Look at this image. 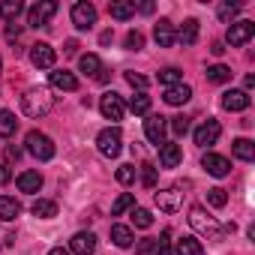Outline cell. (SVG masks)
<instances>
[{"instance_id": "6da1fadb", "label": "cell", "mask_w": 255, "mask_h": 255, "mask_svg": "<svg viewBox=\"0 0 255 255\" xmlns=\"http://www.w3.org/2000/svg\"><path fill=\"white\" fill-rule=\"evenodd\" d=\"M189 225H192L201 237H207V240H225V234L234 231V222H231V225H219V222H216L204 207H198V204L189 207Z\"/></svg>"}, {"instance_id": "7a4b0ae2", "label": "cell", "mask_w": 255, "mask_h": 255, "mask_svg": "<svg viewBox=\"0 0 255 255\" xmlns=\"http://www.w3.org/2000/svg\"><path fill=\"white\" fill-rule=\"evenodd\" d=\"M54 108V96H51V90L48 87H30L24 96H21V111L27 114V117H45L48 111Z\"/></svg>"}, {"instance_id": "3957f363", "label": "cell", "mask_w": 255, "mask_h": 255, "mask_svg": "<svg viewBox=\"0 0 255 255\" xmlns=\"http://www.w3.org/2000/svg\"><path fill=\"white\" fill-rule=\"evenodd\" d=\"M24 144H27V153L36 156V159H42V162L54 156V141L45 132H39V129H30L27 138H24Z\"/></svg>"}, {"instance_id": "277c9868", "label": "cell", "mask_w": 255, "mask_h": 255, "mask_svg": "<svg viewBox=\"0 0 255 255\" xmlns=\"http://www.w3.org/2000/svg\"><path fill=\"white\" fill-rule=\"evenodd\" d=\"M96 147H99V153L108 156V159L120 156V150H123V135H120L117 126H108V129H102V132L96 135Z\"/></svg>"}, {"instance_id": "5b68a950", "label": "cell", "mask_w": 255, "mask_h": 255, "mask_svg": "<svg viewBox=\"0 0 255 255\" xmlns=\"http://www.w3.org/2000/svg\"><path fill=\"white\" fill-rule=\"evenodd\" d=\"M165 132H168V117L147 114V120H144V135H147V141H153L159 147V144H165Z\"/></svg>"}, {"instance_id": "8992f818", "label": "cell", "mask_w": 255, "mask_h": 255, "mask_svg": "<svg viewBox=\"0 0 255 255\" xmlns=\"http://www.w3.org/2000/svg\"><path fill=\"white\" fill-rule=\"evenodd\" d=\"M69 15H72V24H75L78 30H90V27L96 24V6L87 3V0H78Z\"/></svg>"}, {"instance_id": "52a82bcc", "label": "cell", "mask_w": 255, "mask_h": 255, "mask_svg": "<svg viewBox=\"0 0 255 255\" xmlns=\"http://www.w3.org/2000/svg\"><path fill=\"white\" fill-rule=\"evenodd\" d=\"M219 135H222V126H219V120H213V117H207L198 129H195V144L198 147H213L216 141H219Z\"/></svg>"}, {"instance_id": "ba28073f", "label": "cell", "mask_w": 255, "mask_h": 255, "mask_svg": "<svg viewBox=\"0 0 255 255\" xmlns=\"http://www.w3.org/2000/svg\"><path fill=\"white\" fill-rule=\"evenodd\" d=\"M99 111H102V117L105 120H123V114H126V105H123V99L111 90V93H105L102 99H99Z\"/></svg>"}, {"instance_id": "9c48e42d", "label": "cell", "mask_w": 255, "mask_h": 255, "mask_svg": "<svg viewBox=\"0 0 255 255\" xmlns=\"http://www.w3.org/2000/svg\"><path fill=\"white\" fill-rule=\"evenodd\" d=\"M153 201H156V207H159L162 213H177V210L183 207V192H180V189H159V192L153 195Z\"/></svg>"}, {"instance_id": "30bf717a", "label": "cell", "mask_w": 255, "mask_h": 255, "mask_svg": "<svg viewBox=\"0 0 255 255\" xmlns=\"http://www.w3.org/2000/svg\"><path fill=\"white\" fill-rule=\"evenodd\" d=\"M57 12V3L54 0H42V3H36V6H30L27 9V24L30 27H42V24H48V18Z\"/></svg>"}, {"instance_id": "8fae6325", "label": "cell", "mask_w": 255, "mask_h": 255, "mask_svg": "<svg viewBox=\"0 0 255 255\" xmlns=\"http://www.w3.org/2000/svg\"><path fill=\"white\" fill-rule=\"evenodd\" d=\"M252 36H255V24L252 21H234L228 27V33H225V42L228 45H246Z\"/></svg>"}, {"instance_id": "7c38bea8", "label": "cell", "mask_w": 255, "mask_h": 255, "mask_svg": "<svg viewBox=\"0 0 255 255\" xmlns=\"http://www.w3.org/2000/svg\"><path fill=\"white\" fill-rule=\"evenodd\" d=\"M54 60H57V54H54V48H51L48 42H36V45H30V63H33L36 69H51Z\"/></svg>"}, {"instance_id": "4fadbf2b", "label": "cell", "mask_w": 255, "mask_h": 255, "mask_svg": "<svg viewBox=\"0 0 255 255\" xmlns=\"http://www.w3.org/2000/svg\"><path fill=\"white\" fill-rule=\"evenodd\" d=\"M201 168H204L207 174H213V177H225V174L231 171V162H228L225 156H219V153H204Z\"/></svg>"}, {"instance_id": "5bb4252c", "label": "cell", "mask_w": 255, "mask_h": 255, "mask_svg": "<svg viewBox=\"0 0 255 255\" xmlns=\"http://www.w3.org/2000/svg\"><path fill=\"white\" fill-rule=\"evenodd\" d=\"M69 252L72 255H93L96 252V237L90 231H78L72 240H69Z\"/></svg>"}, {"instance_id": "9a60e30c", "label": "cell", "mask_w": 255, "mask_h": 255, "mask_svg": "<svg viewBox=\"0 0 255 255\" xmlns=\"http://www.w3.org/2000/svg\"><path fill=\"white\" fill-rule=\"evenodd\" d=\"M249 93L246 90H225L222 93V108L225 111H246L249 108Z\"/></svg>"}, {"instance_id": "2e32d148", "label": "cell", "mask_w": 255, "mask_h": 255, "mask_svg": "<svg viewBox=\"0 0 255 255\" xmlns=\"http://www.w3.org/2000/svg\"><path fill=\"white\" fill-rule=\"evenodd\" d=\"M153 39H156V45L159 48H168V45H174V24L168 21V18H159L156 21V27H153Z\"/></svg>"}, {"instance_id": "e0dca14e", "label": "cell", "mask_w": 255, "mask_h": 255, "mask_svg": "<svg viewBox=\"0 0 255 255\" xmlns=\"http://www.w3.org/2000/svg\"><path fill=\"white\" fill-rule=\"evenodd\" d=\"M162 99H165L168 105H186V102L192 99V87H189V84H174V87H165Z\"/></svg>"}, {"instance_id": "ac0fdd59", "label": "cell", "mask_w": 255, "mask_h": 255, "mask_svg": "<svg viewBox=\"0 0 255 255\" xmlns=\"http://www.w3.org/2000/svg\"><path fill=\"white\" fill-rule=\"evenodd\" d=\"M51 87L72 93V90H78V78H75L69 69H54V72H51Z\"/></svg>"}, {"instance_id": "d6986e66", "label": "cell", "mask_w": 255, "mask_h": 255, "mask_svg": "<svg viewBox=\"0 0 255 255\" xmlns=\"http://www.w3.org/2000/svg\"><path fill=\"white\" fill-rule=\"evenodd\" d=\"M180 159H183L180 144H162V147H159V165H162V168H177Z\"/></svg>"}, {"instance_id": "ffe728a7", "label": "cell", "mask_w": 255, "mask_h": 255, "mask_svg": "<svg viewBox=\"0 0 255 255\" xmlns=\"http://www.w3.org/2000/svg\"><path fill=\"white\" fill-rule=\"evenodd\" d=\"M108 15L117 18V21H126L135 15V3H129V0H111L108 3Z\"/></svg>"}, {"instance_id": "44dd1931", "label": "cell", "mask_w": 255, "mask_h": 255, "mask_svg": "<svg viewBox=\"0 0 255 255\" xmlns=\"http://www.w3.org/2000/svg\"><path fill=\"white\" fill-rule=\"evenodd\" d=\"M18 189L27 192V195L39 192V189H42V174H39V171H21V174H18Z\"/></svg>"}, {"instance_id": "7402d4cb", "label": "cell", "mask_w": 255, "mask_h": 255, "mask_svg": "<svg viewBox=\"0 0 255 255\" xmlns=\"http://www.w3.org/2000/svg\"><path fill=\"white\" fill-rule=\"evenodd\" d=\"M21 216V204L15 201V198H9V195H0V219L3 222H12V219H18Z\"/></svg>"}, {"instance_id": "603a6c76", "label": "cell", "mask_w": 255, "mask_h": 255, "mask_svg": "<svg viewBox=\"0 0 255 255\" xmlns=\"http://www.w3.org/2000/svg\"><path fill=\"white\" fill-rule=\"evenodd\" d=\"M111 240H114V246L126 249V246H132L135 234H132V228H129V225H111Z\"/></svg>"}, {"instance_id": "cb8c5ba5", "label": "cell", "mask_w": 255, "mask_h": 255, "mask_svg": "<svg viewBox=\"0 0 255 255\" xmlns=\"http://www.w3.org/2000/svg\"><path fill=\"white\" fill-rule=\"evenodd\" d=\"M15 129H18V120H15V114H12V111H6V108H0V138H9V135H15Z\"/></svg>"}, {"instance_id": "d4e9b609", "label": "cell", "mask_w": 255, "mask_h": 255, "mask_svg": "<svg viewBox=\"0 0 255 255\" xmlns=\"http://www.w3.org/2000/svg\"><path fill=\"white\" fill-rule=\"evenodd\" d=\"M231 150H234V156L243 159V162H252V159H255V144H252L249 138H237V141L231 144Z\"/></svg>"}, {"instance_id": "484cf974", "label": "cell", "mask_w": 255, "mask_h": 255, "mask_svg": "<svg viewBox=\"0 0 255 255\" xmlns=\"http://www.w3.org/2000/svg\"><path fill=\"white\" fill-rule=\"evenodd\" d=\"M30 210H33V216H39V219H51V216H57V204L48 201V198H36V201L30 204Z\"/></svg>"}, {"instance_id": "4316f807", "label": "cell", "mask_w": 255, "mask_h": 255, "mask_svg": "<svg viewBox=\"0 0 255 255\" xmlns=\"http://www.w3.org/2000/svg\"><path fill=\"white\" fill-rule=\"evenodd\" d=\"M174 36H177V39H180L183 45H192V42L198 39V21H195V18H189V21H183V27H180V30H177Z\"/></svg>"}, {"instance_id": "83f0119b", "label": "cell", "mask_w": 255, "mask_h": 255, "mask_svg": "<svg viewBox=\"0 0 255 255\" xmlns=\"http://www.w3.org/2000/svg\"><path fill=\"white\" fill-rule=\"evenodd\" d=\"M207 81L210 84H225V81H231V69L225 63H213V66H207Z\"/></svg>"}, {"instance_id": "f1b7e54d", "label": "cell", "mask_w": 255, "mask_h": 255, "mask_svg": "<svg viewBox=\"0 0 255 255\" xmlns=\"http://www.w3.org/2000/svg\"><path fill=\"white\" fill-rule=\"evenodd\" d=\"M201 252L204 249H201V243L195 237H180L177 246H174V255H201Z\"/></svg>"}, {"instance_id": "f546056e", "label": "cell", "mask_w": 255, "mask_h": 255, "mask_svg": "<svg viewBox=\"0 0 255 255\" xmlns=\"http://www.w3.org/2000/svg\"><path fill=\"white\" fill-rule=\"evenodd\" d=\"M78 69H81L84 75H93V78H96L99 69H102V63H99L96 54H81V57H78Z\"/></svg>"}, {"instance_id": "4dcf8cb0", "label": "cell", "mask_w": 255, "mask_h": 255, "mask_svg": "<svg viewBox=\"0 0 255 255\" xmlns=\"http://www.w3.org/2000/svg\"><path fill=\"white\" fill-rule=\"evenodd\" d=\"M21 12H24V3H21V0H3V3H0V15H3L6 21H15Z\"/></svg>"}, {"instance_id": "1f68e13d", "label": "cell", "mask_w": 255, "mask_h": 255, "mask_svg": "<svg viewBox=\"0 0 255 255\" xmlns=\"http://www.w3.org/2000/svg\"><path fill=\"white\" fill-rule=\"evenodd\" d=\"M132 207H135V195L132 192H123V195H117V201L111 207V216H123L126 210H132Z\"/></svg>"}, {"instance_id": "d6a6232c", "label": "cell", "mask_w": 255, "mask_h": 255, "mask_svg": "<svg viewBox=\"0 0 255 255\" xmlns=\"http://www.w3.org/2000/svg\"><path fill=\"white\" fill-rule=\"evenodd\" d=\"M159 84H165V87L183 84V72H180L177 66H168V69H162V72H159Z\"/></svg>"}, {"instance_id": "836d02e7", "label": "cell", "mask_w": 255, "mask_h": 255, "mask_svg": "<svg viewBox=\"0 0 255 255\" xmlns=\"http://www.w3.org/2000/svg\"><path fill=\"white\" fill-rule=\"evenodd\" d=\"M129 111H132V114H147V111H150V96H147V93H135V96L129 99Z\"/></svg>"}, {"instance_id": "e575fe53", "label": "cell", "mask_w": 255, "mask_h": 255, "mask_svg": "<svg viewBox=\"0 0 255 255\" xmlns=\"http://www.w3.org/2000/svg\"><path fill=\"white\" fill-rule=\"evenodd\" d=\"M207 204H210V207H225V204H228V192H225L222 186L207 189Z\"/></svg>"}, {"instance_id": "d590c367", "label": "cell", "mask_w": 255, "mask_h": 255, "mask_svg": "<svg viewBox=\"0 0 255 255\" xmlns=\"http://www.w3.org/2000/svg\"><path fill=\"white\" fill-rule=\"evenodd\" d=\"M132 222H135L138 228H150V225H153V216H150V210H144V207H132Z\"/></svg>"}, {"instance_id": "8d00e7d4", "label": "cell", "mask_w": 255, "mask_h": 255, "mask_svg": "<svg viewBox=\"0 0 255 255\" xmlns=\"http://www.w3.org/2000/svg\"><path fill=\"white\" fill-rule=\"evenodd\" d=\"M126 48H129V51H141L144 48V33L141 30H129V33H126Z\"/></svg>"}, {"instance_id": "74e56055", "label": "cell", "mask_w": 255, "mask_h": 255, "mask_svg": "<svg viewBox=\"0 0 255 255\" xmlns=\"http://www.w3.org/2000/svg\"><path fill=\"white\" fill-rule=\"evenodd\" d=\"M117 183H123V186L135 183V165H120L117 168Z\"/></svg>"}, {"instance_id": "f35d334b", "label": "cell", "mask_w": 255, "mask_h": 255, "mask_svg": "<svg viewBox=\"0 0 255 255\" xmlns=\"http://www.w3.org/2000/svg\"><path fill=\"white\" fill-rule=\"evenodd\" d=\"M141 183H144L147 189H153V186H156V165H150V162H144V165H141Z\"/></svg>"}, {"instance_id": "ab89813d", "label": "cell", "mask_w": 255, "mask_h": 255, "mask_svg": "<svg viewBox=\"0 0 255 255\" xmlns=\"http://www.w3.org/2000/svg\"><path fill=\"white\" fill-rule=\"evenodd\" d=\"M153 255H171V231H168V228H165L162 237L156 240V252H153Z\"/></svg>"}, {"instance_id": "60d3db41", "label": "cell", "mask_w": 255, "mask_h": 255, "mask_svg": "<svg viewBox=\"0 0 255 255\" xmlns=\"http://www.w3.org/2000/svg\"><path fill=\"white\" fill-rule=\"evenodd\" d=\"M171 129H174V135H186L189 132V117H171Z\"/></svg>"}, {"instance_id": "b9f144b4", "label": "cell", "mask_w": 255, "mask_h": 255, "mask_svg": "<svg viewBox=\"0 0 255 255\" xmlns=\"http://www.w3.org/2000/svg\"><path fill=\"white\" fill-rule=\"evenodd\" d=\"M156 252V240L153 237H144V240H138V246H135V255H153Z\"/></svg>"}, {"instance_id": "7bdbcfd3", "label": "cell", "mask_w": 255, "mask_h": 255, "mask_svg": "<svg viewBox=\"0 0 255 255\" xmlns=\"http://www.w3.org/2000/svg\"><path fill=\"white\" fill-rule=\"evenodd\" d=\"M237 12H240L237 3H219V18H222V21H231Z\"/></svg>"}, {"instance_id": "ee69618b", "label": "cell", "mask_w": 255, "mask_h": 255, "mask_svg": "<svg viewBox=\"0 0 255 255\" xmlns=\"http://www.w3.org/2000/svg\"><path fill=\"white\" fill-rule=\"evenodd\" d=\"M126 81H129L132 87H138V93H144V87H147V78L138 75V72H126Z\"/></svg>"}, {"instance_id": "f6af8a7d", "label": "cell", "mask_w": 255, "mask_h": 255, "mask_svg": "<svg viewBox=\"0 0 255 255\" xmlns=\"http://www.w3.org/2000/svg\"><path fill=\"white\" fill-rule=\"evenodd\" d=\"M12 180V171H9V165H0V186L3 183H9Z\"/></svg>"}, {"instance_id": "bcb514c9", "label": "cell", "mask_w": 255, "mask_h": 255, "mask_svg": "<svg viewBox=\"0 0 255 255\" xmlns=\"http://www.w3.org/2000/svg\"><path fill=\"white\" fill-rule=\"evenodd\" d=\"M18 33H21V27H18V24H9V27H6V39H12V42H15V39H18Z\"/></svg>"}, {"instance_id": "7dc6e473", "label": "cell", "mask_w": 255, "mask_h": 255, "mask_svg": "<svg viewBox=\"0 0 255 255\" xmlns=\"http://www.w3.org/2000/svg\"><path fill=\"white\" fill-rule=\"evenodd\" d=\"M6 156H9V159H18V156H21V147L9 144V147H6Z\"/></svg>"}, {"instance_id": "c3c4849f", "label": "cell", "mask_w": 255, "mask_h": 255, "mask_svg": "<svg viewBox=\"0 0 255 255\" xmlns=\"http://www.w3.org/2000/svg\"><path fill=\"white\" fill-rule=\"evenodd\" d=\"M75 48H78V42H75V39H69V42H66V48H63V51H66V54H75Z\"/></svg>"}, {"instance_id": "681fc988", "label": "cell", "mask_w": 255, "mask_h": 255, "mask_svg": "<svg viewBox=\"0 0 255 255\" xmlns=\"http://www.w3.org/2000/svg\"><path fill=\"white\" fill-rule=\"evenodd\" d=\"M48 255H72V252H69V249H63V246H54Z\"/></svg>"}, {"instance_id": "f907efd6", "label": "cell", "mask_w": 255, "mask_h": 255, "mask_svg": "<svg viewBox=\"0 0 255 255\" xmlns=\"http://www.w3.org/2000/svg\"><path fill=\"white\" fill-rule=\"evenodd\" d=\"M99 42H102V45H108V42H111V30H105V33L99 36Z\"/></svg>"}, {"instance_id": "816d5d0a", "label": "cell", "mask_w": 255, "mask_h": 255, "mask_svg": "<svg viewBox=\"0 0 255 255\" xmlns=\"http://www.w3.org/2000/svg\"><path fill=\"white\" fill-rule=\"evenodd\" d=\"M210 51H213V54H216V57H219V54H222V51H225V48H222V42H213V48H210Z\"/></svg>"}, {"instance_id": "f5cc1de1", "label": "cell", "mask_w": 255, "mask_h": 255, "mask_svg": "<svg viewBox=\"0 0 255 255\" xmlns=\"http://www.w3.org/2000/svg\"><path fill=\"white\" fill-rule=\"evenodd\" d=\"M96 81H102V84H105V81H108V69H99V75H96Z\"/></svg>"}, {"instance_id": "db71d44e", "label": "cell", "mask_w": 255, "mask_h": 255, "mask_svg": "<svg viewBox=\"0 0 255 255\" xmlns=\"http://www.w3.org/2000/svg\"><path fill=\"white\" fill-rule=\"evenodd\" d=\"M0 75H3V60H0Z\"/></svg>"}]
</instances>
